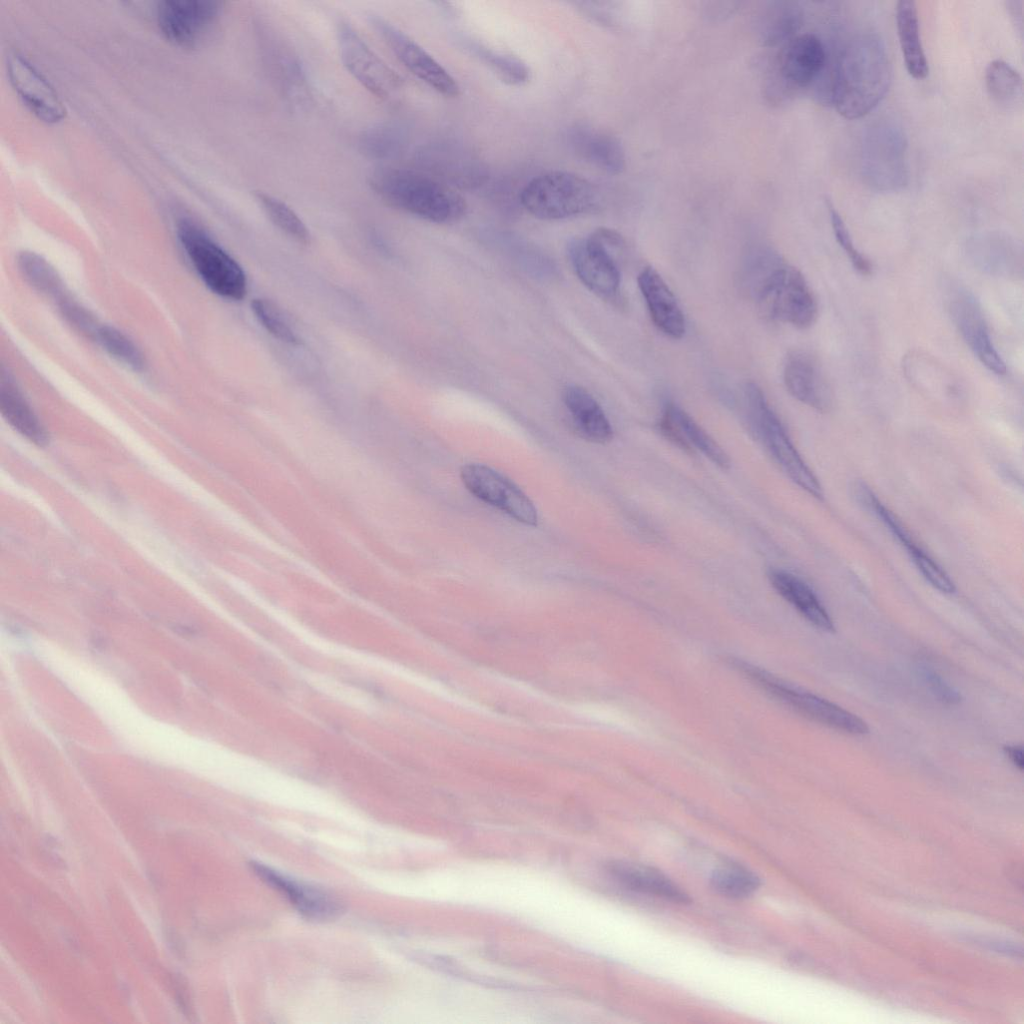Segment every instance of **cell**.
<instances>
[{"label":"cell","mask_w":1024,"mask_h":1024,"mask_svg":"<svg viewBox=\"0 0 1024 1024\" xmlns=\"http://www.w3.org/2000/svg\"><path fill=\"white\" fill-rule=\"evenodd\" d=\"M768 578L777 593L790 603L809 623L825 632H833L835 630L832 618L818 596L805 581L782 569H770Z\"/></svg>","instance_id":"22"},{"label":"cell","mask_w":1024,"mask_h":1024,"mask_svg":"<svg viewBox=\"0 0 1024 1024\" xmlns=\"http://www.w3.org/2000/svg\"><path fill=\"white\" fill-rule=\"evenodd\" d=\"M568 141L577 155L612 174L623 171L624 149L617 138L585 125H576L568 133Z\"/></svg>","instance_id":"21"},{"label":"cell","mask_w":1024,"mask_h":1024,"mask_svg":"<svg viewBox=\"0 0 1024 1024\" xmlns=\"http://www.w3.org/2000/svg\"><path fill=\"white\" fill-rule=\"evenodd\" d=\"M251 309L258 322L275 338L289 344H299V338L273 303L255 298L251 302Z\"/></svg>","instance_id":"34"},{"label":"cell","mask_w":1024,"mask_h":1024,"mask_svg":"<svg viewBox=\"0 0 1024 1024\" xmlns=\"http://www.w3.org/2000/svg\"><path fill=\"white\" fill-rule=\"evenodd\" d=\"M921 673L929 689L939 701L951 705L961 701L960 693L947 684L936 672L928 667H923Z\"/></svg>","instance_id":"36"},{"label":"cell","mask_w":1024,"mask_h":1024,"mask_svg":"<svg viewBox=\"0 0 1024 1024\" xmlns=\"http://www.w3.org/2000/svg\"><path fill=\"white\" fill-rule=\"evenodd\" d=\"M336 34L340 58L349 74L378 99H392L400 88L395 72L346 20L338 21Z\"/></svg>","instance_id":"10"},{"label":"cell","mask_w":1024,"mask_h":1024,"mask_svg":"<svg viewBox=\"0 0 1024 1024\" xmlns=\"http://www.w3.org/2000/svg\"><path fill=\"white\" fill-rule=\"evenodd\" d=\"M1004 752L1007 755V757L1010 759V761L1020 771H1022L1023 767H1024V754H1023L1022 747L1021 746H1017V745L1005 746L1004 747Z\"/></svg>","instance_id":"38"},{"label":"cell","mask_w":1024,"mask_h":1024,"mask_svg":"<svg viewBox=\"0 0 1024 1024\" xmlns=\"http://www.w3.org/2000/svg\"><path fill=\"white\" fill-rule=\"evenodd\" d=\"M828 213L832 225V229L836 238L837 243L841 246L847 257L849 258L854 269L861 275H869L872 272V265L865 256L855 247L854 242L850 236V233L843 221L841 215L833 206L832 202L826 200Z\"/></svg>","instance_id":"35"},{"label":"cell","mask_w":1024,"mask_h":1024,"mask_svg":"<svg viewBox=\"0 0 1024 1024\" xmlns=\"http://www.w3.org/2000/svg\"><path fill=\"white\" fill-rule=\"evenodd\" d=\"M370 23L413 75L446 97L459 95L460 87L455 78L406 33L377 15L370 16Z\"/></svg>","instance_id":"11"},{"label":"cell","mask_w":1024,"mask_h":1024,"mask_svg":"<svg viewBox=\"0 0 1024 1024\" xmlns=\"http://www.w3.org/2000/svg\"><path fill=\"white\" fill-rule=\"evenodd\" d=\"M100 346L113 358L133 370H142L144 358L138 347L118 329L100 325L94 336Z\"/></svg>","instance_id":"32"},{"label":"cell","mask_w":1024,"mask_h":1024,"mask_svg":"<svg viewBox=\"0 0 1024 1024\" xmlns=\"http://www.w3.org/2000/svg\"><path fill=\"white\" fill-rule=\"evenodd\" d=\"M250 866L263 882L285 895L305 918L324 922L334 919L339 914V903L326 892L299 882L262 863L252 861Z\"/></svg>","instance_id":"16"},{"label":"cell","mask_w":1024,"mask_h":1024,"mask_svg":"<svg viewBox=\"0 0 1024 1024\" xmlns=\"http://www.w3.org/2000/svg\"><path fill=\"white\" fill-rule=\"evenodd\" d=\"M985 84L989 96L1002 107H1014L1022 100V77L1013 66L1002 59L993 60L988 64Z\"/></svg>","instance_id":"28"},{"label":"cell","mask_w":1024,"mask_h":1024,"mask_svg":"<svg viewBox=\"0 0 1024 1024\" xmlns=\"http://www.w3.org/2000/svg\"><path fill=\"white\" fill-rule=\"evenodd\" d=\"M949 310L960 335L977 359L989 371L997 375L1005 374V362L992 342L976 299L968 292L959 291L950 300Z\"/></svg>","instance_id":"15"},{"label":"cell","mask_w":1024,"mask_h":1024,"mask_svg":"<svg viewBox=\"0 0 1024 1024\" xmlns=\"http://www.w3.org/2000/svg\"><path fill=\"white\" fill-rule=\"evenodd\" d=\"M220 3L212 0H166L158 4L157 25L171 43L196 46L217 20Z\"/></svg>","instance_id":"13"},{"label":"cell","mask_w":1024,"mask_h":1024,"mask_svg":"<svg viewBox=\"0 0 1024 1024\" xmlns=\"http://www.w3.org/2000/svg\"><path fill=\"white\" fill-rule=\"evenodd\" d=\"M828 56L822 40L813 33L795 35L780 56V72L794 88H805L825 73Z\"/></svg>","instance_id":"17"},{"label":"cell","mask_w":1024,"mask_h":1024,"mask_svg":"<svg viewBox=\"0 0 1024 1024\" xmlns=\"http://www.w3.org/2000/svg\"><path fill=\"white\" fill-rule=\"evenodd\" d=\"M788 392L801 403L820 412L832 405V392L816 360L807 352H790L783 366Z\"/></svg>","instance_id":"18"},{"label":"cell","mask_w":1024,"mask_h":1024,"mask_svg":"<svg viewBox=\"0 0 1024 1024\" xmlns=\"http://www.w3.org/2000/svg\"><path fill=\"white\" fill-rule=\"evenodd\" d=\"M369 185L388 205L433 223L458 221L467 209L453 189L414 170L381 167L371 174Z\"/></svg>","instance_id":"3"},{"label":"cell","mask_w":1024,"mask_h":1024,"mask_svg":"<svg viewBox=\"0 0 1024 1024\" xmlns=\"http://www.w3.org/2000/svg\"><path fill=\"white\" fill-rule=\"evenodd\" d=\"M19 265L27 280L39 291L54 296L60 295V279L44 259L34 253H22Z\"/></svg>","instance_id":"33"},{"label":"cell","mask_w":1024,"mask_h":1024,"mask_svg":"<svg viewBox=\"0 0 1024 1024\" xmlns=\"http://www.w3.org/2000/svg\"><path fill=\"white\" fill-rule=\"evenodd\" d=\"M613 877L625 887L678 903H689V895L664 874L639 864L616 862L609 867Z\"/></svg>","instance_id":"25"},{"label":"cell","mask_w":1024,"mask_h":1024,"mask_svg":"<svg viewBox=\"0 0 1024 1024\" xmlns=\"http://www.w3.org/2000/svg\"><path fill=\"white\" fill-rule=\"evenodd\" d=\"M403 145V134L391 124L372 126L359 137L360 150L368 157L386 159L399 152Z\"/></svg>","instance_id":"31"},{"label":"cell","mask_w":1024,"mask_h":1024,"mask_svg":"<svg viewBox=\"0 0 1024 1024\" xmlns=\"http://www.w3.org/2000/svg\"><path fill=\"white\" fill-rule=\"evenodd\" d=\"M461 479L466 488L483 502L525 525L537 524V510L532 501L499 472L483 464L470 463L462 467Z\"/></svg>","instance_id":"12"},{"label":"cell","mask_w":1024,"mask_h":1024,"mask_svg":"<svg viewBox=\"0 0 1024 1024\" xmlns=\"http://www.w3.org/2000/svg\"><path fill=\"white\" fill-rule=\"evenodd\" d=\"M741 284L767 317L794 327L811 326L817 303L805 277L772 248H751L743 261Z\"/></svg>","instance_id":"1"},{"label":"cell","mask_w":1024,"mask_h":1024,"mask_svg":"<svg viewBox=\"0 0 1024 1024\" xmlns=\"http://www.w3.org/2000/svg\"><path fill=\"white\" fill-rule=\"evenodd\" d=\"M464 47L486 64L495 75L511 86H523L531 79V70L521 58L494 51L473 39H462Z\"/></svg>","instance_id":"27"},{"label":"cell","mask_w":1024,"mask_h":1024,"mask_svg":"<svg viewBox=\"0 0 1024 1024\" xmlns=\"http://www.w3.org/2000/svg\"><path fill=\"white\" fill-rule=\"evenodd\" d=\"M731 664L773 698L815 722L853 735H863L869 731L861 718L826 699L793 687L740 659H731Z\"/></svg>","instance_id":"8"},{"label":"cell","mask_w":1024,"mask_h":1024,"mask_svg":"<svg viewBox=\"0 0 1024 1024\" xmlns=\"http://www.w3.org/2000/svg\"><path fill=\"white\" fill-rule=\"evenodd\" d=\"M661 433L676 446L685 451H699L715 465L726 469L729 458L719 444L685 412L673 402L664 405L659 423Z\"/></svg>","instance_id":"19"},{"label":"cell","mask_w":1024,"mask_h":1024,"mask_svg":"<svg viewBox=\"0 0 1024 1024\" xmlns=\"http://www.w3.org/2000/svg\"><path fill=\"white\" fill-rule=\"evenodd\" d=\"M520 202L538 219L560 220L596 209L600 194L586 178L555 170L531 179L520 193Z\"/></svg>","instance_id":"4"},{"label":"cell","mask_w":1024,"mask_h":1024,"mask_svg":"<svg viewBox=\"0 0 1024 1024\" xmlns=\"http://www.w3.org/2000/svg\"><path fill=\"white\" fill-rule=\"evenodd\" d=\"M1006 8L1010 15V18L1015 26V29L1020 35L1023 33V1L1021 0H1009L1006 2Z\"/></svg>","instance_id":"37"},{"label":"cell","mask_w":1024,"mask_h":1024,"mask_svg":"<svg viewBox=\"0 0 1024 1024\" xmlns=\"http://www.w3.org/2000/svg\"><path fill=\"white\" fill-rule=\"evenodd\" d=\"M742 398L750 425L783 472L801 489L822 499L818 479L799 454L761 388L754 382L745 383Z\"/></svg>","instance_id":"5"},{"label":"cell","mask_w":1024,"mask_h":1024,"mask_svg":"<svg viewBox=\"0 0 1024 1024\" xmlns=\"http://www.w3.org/2000/svg\"><path fill=\"white\" fill-rule=\"evenodd\" d=\"M891 79V62L882 38L873 32L857 34L836 58L830 102L842 117L861 118L882 101Z\"/></svg>","instance_id":"2"},{"label":"cell","mask_w":1024,"mask_h":1024,"mask_svg":"<svg viewBox=\"0 0 1024 1024\" xmlns=\"http://www.w3.org/2000/svg\"><path fill=\"white\" fill-rule=\"evenodd\" d=\"M711 885L720 894L730 898H745L760 886V879L738 865H726L711 875Z\"/></svg>","instance_id":"30"},{"label":"cell","mask_w":1024,"mask_h":1024,"mask_svg":"<svg viewBox=\"0 0 1024 1024\" xmlns=\"http://www.w3.org/2000/svg\"><path fill=\"white\" fill-rule=\"evenodd\" d=\"M637 282L654 325L666 336L681 338L686 332L685 317L662 276L648 266L641 270Z\"/></svg>","instance_id":"20"},{"label":"cell","mask_w":1024,"mask_h":1024,"mask_svg":"<svg viewBox=\"0 0 1024 1024\" xmlns=\"http://www.w3.org/2000/svg\"><path fill=\"white\" fill-rule=\"evenodd\" d=\"M178 238L204 284L218 296L239 301L246 296L247 278L238 262L198 225L182 220Z\"/></svg>","instance_id":"7"},{"label":"cell","mask_w":1024,"mask_h":1024,"mask_svg":"<svg viewBox=\"0 0 1024 1024\" xmlns=\"http://www.w3.org/2000/svg\"><path fill=\"white\" fill-rule=\"evenodd\" d=\"M0 410L5 420L26 439L44 446L48 436L32 408L4 372L0 383Z\"/></svg>","instance_id":"26"},{"label":"cell","mask_w":1024,"mask_h":1024,"mask_svg":"<svg viewBox=\"0 0 1024 1024\" xmlns=\"http://www.w3.org/2000/svg\"><path fill=\"white\" fill-rule=\"evenodd\" d=\"M563 402L578 433L591 442L604 443L613 436L611 424L596 399L583 387L569 385Z\"/></svg>","instance_id":"23"},{"label":"cell","mask_w":1024,"mask_h":1024,"mask_svg":"<svg viewBox=\"0 0 1024 1024\" xmlns=\"http://www.w3.org/2000/svg\"><path fill=\"white\" fill-rule=\"evenodd\" d=\"M895 18L906 70L911 77L917 80L924 79L929 73V65L921 41L916 2L912 0L898 1Z\"/></svg>","instance_id":"24"},{"label":"cell","mask_w":1024,"mask_h":1024,"mask_svg":"<svg viewBox=\"0 0 1024 1024\" xmlns=\"http://www.w3.org/2000/svg\"><path fill=\"white\" fill-rule=\"evenodd\" d=\"M861 169L867 185L877 192H896L907 184V139L897 123L885 119L868 127L862 142Z\"/></svg>","instance_id":"6"},{"label":"cell","mask_w":1024,"mask_h":1024,"mask_svg":"<svg viewBox=\"0 0 1024 1024\" xmlns=\"http://www.w3.org/2000/svg\"><path fill=\"white\" fill-rule=\"evenodd\" d=\"M7 71L14 90L25 106L40 120L57 123L65 117V107L56 91L41 73L22 55L11 53Z\"/></svg>","instance_id":"14"},{"label":"cell","mask_w":1024,"mask_h":1024,"mask_svg":"<svg viewBox=\"0 0 1024 1024\" xmlns=\"http://www.w3.org/2000/svg\"><path fill=\"white\" fill-rule=\"evenodd\" d=\"M623 245L619 233L604 227L569 244V257L575 273L598 296L612 298L619 291L621 278L615 251Z\"/></svg>","instance_id":"9"},{"label":"cell","mask_w":1024,"mask_h":1024,"mask_svg":"<svg viewBox=\"0 0 1024 1024\" xmlns=\"http://www.w3.org/2000/svg\"><path fill=\"white\" fill-rule=\"evenodd\" d=\"M255 197L275 226L298 242H309L310 235L306 225L291 207L267 193L257 192Z\"/></svg>","instance_id":"29"}]
</instances>
